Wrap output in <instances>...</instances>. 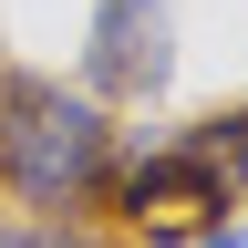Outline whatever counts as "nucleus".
<instances>
[{"label":"nucleus","mask_w":248,"mask_h":248,"mask_svg":"<svg viewBox=\"0 0 248 248\" xmlns=\"http://www.w3.org/2000/svg\"><path fill=\"white\" fill-rule=\"evenodd\" d=\"M166 73H176V11L166 0H104L93 11V93L155 104Z\"/></svg>","instance_id":"nucleus-2"},{"label":"nucleus","mask_w":248,"mask_h":248,"mask_svg":"<svg viewBox=\"0 0 248 248\" xmlns=\"http://www.w3.org/2000/svg\"><path fill=\"white\" fill-rule=\"evenodd\" d=\"M228 197H238V186L217 176L207 155H186V145L145 155V166H124V207H135L145 228H176V217H228Z\"/></svg>","instance_id":"nucleus-3"},{"label":"nucleus","mask_w":248,"mask_h":248,"mask_svg":"<svg viewBox=\"0 0 248 248\" xmlns=\"http://www.w3.org/2000/svg\"><path fill=\"white\" fill-rule=\"evenodd\" d=\"M197 248H248V228H217V238H197Z\"/></svg>","instance_id":"nucleus-6"},{"label":"nucleus","mask_w":248,"mask_h":248,"mask_svg":"<svg viewBox=\"0 0 248 248\" xmlns=\"http://www.w3.org/2000/svg\"><path fill=\"white\" fill-rule=\"evenodd\" d=\"M0 176H11L31 207H83L93 186L114 176L104 104H83V93H62L42 73H0Z\"/></svg>","instance_id":"nucleus-1"},{"label":"nucleus","mask_w":248,"mask_h":248,"mask_svg":"<svg viewBox=\"0 0 248 248\" xmlns=\"http://www.w3.org/2000/svg\"><path fill=\"white\" fill-rule=\"evenodd\" d=\"M0 248H83V238H62V228H0Z\"/></svg>","instance_id":"nucleus-5"},{"label":"nucleus","mask_w":248,"mask_h":248,"mask_svg":"<svg viewBox=\"0 0 248 248\" xmlns=\"http://www.w3.org/2000/svg\"><path fill=\"white\" fill-rule=\"evenodd\" d=\"M186 155H207V166L238 186V166H248V114H207L197 135H186Z\"/></svg>","instance_id":"nucleus-4"}]
</instances>
